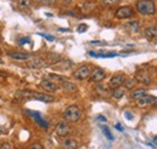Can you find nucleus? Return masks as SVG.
<instances>
[{"mask_svg":"<svg viewBox=\"0 0 157 149\" xmlns=\"http://www.w3.org/2000/svg\"><path fill=\"white\" fill-rule=\"evenodd\" d=\"M16 96H18L21 98H34V99H39L41 102H46V103H52V102H55V99H56L52 95L35 92V91H29V90L17 91V92H16Z\"/></svg>","mask_w":157,"mask_h":149,"instance_id":"f257e3e1","label":"nucleus"},{"mask_svg":"<svg viewBox=\"0 0 157 149\" xmlns=\"http://www.w3.org/2000/svg\"><path fill=\"white\" fill-rule=\"evenodd\" d=\"M136 9L143 16H152L156 12V5L154 0H138Z\"/></svg>","mask_w":157,"mask_h":149,"instance_id":"f03ea898","label":"nucleus"},{"mask_svg":"<svg viewBox=\"0 0 157 149\" xmlns=\"http://www.w3.org/2000/svg\"><path fill=\"white\" fill-rule=\"evenodd\" d=\"M80 118H81V111L75 104L69 106L64 112V119L67 123H76Z\"/></svg>","mask_w":157,"mask_h":149,"instance_id":"7ed1b4c3","label":"nucleus"},{"mask_svg":"<svg viewBox=\"0 0 157 149\" xmlns=\"http://www.w3.org/2000/svg\"><path fill=\"white\" fill-rule=\"evenodd\" d=\"M91 72H92V68L88 64H83V66H80L78 68H76L74 70L73 76L75 79H78V80H85V79H87L90 76Z\"/></svg>","mask_w":157,"mask_h":149,"instance_id":"20e7f679","label":"nucleus"},{"mask_svg":"<svg viewBox=\"0 0 157 149\" xmlns=\"http://www.w3.org/2000/svg\"><path fill=\"white\" fill-rule=\"evenodd\" d=\"M133 16H134V10H133L132 6H128V5L118 7L117 10H116V12H115V17L120 19L131 18Z\"/></svg>","mask_w":157,"mask_h":149,"instance_id":"39448f33","label":"nucleus"},{"mask_svg":"<svg viewBox=\"0 0 157 149\" xmlns=\"http://www.w3.org/2000/svg\"><path fill=\"white\" fill-rule=\"evenodd\" d=\"M137 101L138 107H147V106H152L156 104V97L155 96H150V95H144L140 98L136 99Z\"/></svg>","mask_w":157,"mask_h":149,"instance_id":"423d86ee","label":"nucleus"},{"mask_svg":"<svg viewBox=\"0 0 157 149\" xmlns=\"http://www.w3.org/2000/svg\"><path fill=\"white\" fill-rule=\"evenodd\" d=\"M47 63L41 59L39 57H34V58H30V59H27V67L30 68V69H41L44 67H46Z\"/></svg>","mask_w":157,"mask_h":149,"instance_id":"0eeeda50","label":"nucleus"},{"mask_svg":"<svg viewBox=\"0 0 157 149\" xmlns=\"http://www.w3.org/2000/svg\"><path fill=\"white\" fill-rule=\"evenodd\" d=\"M40 87L44 89V90L47 91V92H55V91L58 90V85H57L55 81L48 80V79L42 80V81L40 83Z\"/></svg>","mask_w":157,"mask_h":149,"instance_id":"6e6552de","label":"nucleus"},{"mask_svg":"<svg viewBox=\"0 0 157 149\" xmlns=\"http://www.w3.org/2000/svg\"><path fill=\"white\" fill-rule=\"evenodd\" d=\"M126 80V75L122 74V73H117L115 74L109 81V86L113 89V87H117V86H122V84L124 83Z\"/></svg>","mask_w":157,"mask_h":149,"instance_id":"1a4fd4ad","label":"nucleus"},{"mask_svg":"<svg viewBox=\"0 0 157 149\" xmlns=\"http://www.w3.org/2000/svg\"><path fill=\"white\" fill-rule=\"evenodd\" d=\"M90 76H91V80L93 83H100V81H103L105 79V72L103 69H100V68H94L91 72Z\"/></svg>","mask_w":157,"mask_h":149,"instance_id":"9d476101","label":"nucleus"},{"mask_svg":"<svg viewBox=\"0 0 157 149\" xmlns=\"http://www.w3.org/2000/svg\"><path fill=\"white\" fill-rule=\"evenodd\" d=\"M56 133L60 136V137H64V136H67L69 132H70V127H69V125H68V123L67 121H60L57 124V126H56Z\"/></svg>","mask_w":157,"mask_h":149,"instance_id":"9b49d317","label":"nucleus"},{"mask_svg":"<svg viewBox=\"0 0 157 149\" xmlns=\"http://www.w3.org/2000/svg\"><path fill=\"white\" fill-rule=\"evenodd\" d=\"M29 115H32V118L35 120V123L39 125L41 129H45V130H47L48 129V123L46 121V120H44L41 116H40L39 113H34V112H28Z\"/></svg>","mask_w":157,"mask_h":149,"instance_id":"f8f14e48","label":"nucleus"},{"mask_svg":"<svg viewBox=\"0 0 157 149\" xmlns=\"http://www.w3.org/2000/svg\"><path fill=\"white\" fill-rule=\"evenodd\" d=\"M60 86H62L63 90H65V91H68V92L73 93V92H76V91H78V86H76L75 84L70 83V81H67V80L60 81Z\"/></svg>","mask_w":157,"mask_h":149,"instance_id":"ddd939ff","label":"nucleus"},{"mask_svg":"<svg viewBox=\"0 0 157 149\" xmlns=\"http://www.w3.org/2000/svg\"><path fill=\"white\" fill-rule=\"evenodd\" d=\"M7 55L15 61H27L30 57L29 54H24V52H9Z\"/></svg>","mask_w":157,"mask_h":149,"instance_id":"4468645a","label":"nucleus"},{"mask_svg":"<svg viewBox=\"0 0 157 149\" xmlns=\"http://www.w3.org/2000/svg\"><path fill=\"white\" fill-rule=\"evenodd\" d=\"M62 147H63V149H78V143L74 138H68V139H65L63 142Z\"/></svg>","mask_w":157,"mask_h":149,"instance_id":"2eb2a0df","label":"nucleus"},{"mask_svg":"<svg viewBox=\"0 0 157 149\" xmlns=\"http://www.w3.org/2000/svg\"><path fill=\"white\" fill-rule=\"evenodd\" d=\"M124 93H126V89L117 86V87H114V90H113V97L115 99H121L124 96Z\"/></svg>","mask_w":157,"mask_h":149,"instance_id":"dca6fc26","label":"nucleus"},{"mask_svg":"<svg viewBox=\"0 0 157 149\" xmlns=\"http://www.w3.org/2000/svg\"><path fill=\"white\" fill-rule=\"evenodd\" d=\"M144 95H146V89H144V87L134 89V90L131 92V98H133V99H138V98H140V97H141V96H144Z\"/></svg>","mask_w":157,"mask_h":149,"instance_id":"f3484780","label":"nucleus"},{"mask_svg":"<svg viewBox=\"0 0 157 149\" xmlns=\"http://www.w3.org/2000/svg\"><path fill=\"white\" fill-rule=\"evenodd\" d=\"M126 28L131 32V33H138L139 32V22L137 21H132V22H128L127 24H126Z\"/></svg>","mask_w":157,"mask_h":149,"instance_id":"a211bd4d","label":"nucleus"},{"mask_svg":"<svg viewBox=\"0 0 157 149\" xmlns=\"http://www.w3.org/2000/svg\"><path fill=\"white\" fill-rule=\"evenodd\" d=\"M144 33H145V37L147 38V39H155L157 35L156 27H155V26H154V27H147Z\"/></svg>","mask_w":157,"mask_h":149,"instance_id":"6ab92c4d","label":"nucleus"},{"mask_svg":"<svg viewBox=\"0 0 157 149\" xmlns=\"http://www.w3.org/2000/svg\"><path fill=\"white\" fill-rule=\"evenodd\" d=\"M138 80L137 79H134V78H126V80H124V83H123V85H124V89H132V87H134L136 85H137Z\"/></svg>","mask_w":157,"mask_h":149,"instance_id":"aec40b11","label":"nucleus"},{"mask_svg":"<svg viewBox=\"0 0 157 149\" xmlns=\"http://www.w3.org/2000/svg\"><path fill=\"white\" fill-rule=\"evenodd\" d=\"M60 62V66H62V68L60 69H64V70H68V69H70V68H73L74 67V62H71L70 59H62V61H59Z\"/></svg>","mask_w":157,"mask_h":149,"instance_id":"412c9836","label":"nucleus"},{"mask_svg":"<svg viewBox=\"0 0 157 149\" xmlns=\"http://www.w3.org/2000/svg\"><path fill=\"white\" fill-rule=\"evenodd\" d=\"M101 131H103V133L105 135V137H106L108 139H110V141L114 139V137H113V135H111V132H110L108 126H101Z\"/></svg>","mask_w":157,"mask_h":149,"instance_id":"4be33fe9","label":"nucleus"},{"mask_svg":"<svg viewBox=\"0 0 157 149\" xmlns=\"http://www.w3.org/2000/svg\"><path fill=\"white\" fill-rule=\"evenodd\" d=\"M30 2H32V0H18V1H17V4H18V6H20L21 9L28 7V6L30 5Z\"/></svg>","mask_w":157,"mask_h":149,"instance_id":"5701e85b","label":"nucleus"},{"mask_svg":"<svg viewBox=\"0 0 157 149\" xmlns=\"http://www.w3.org/2000/svg\"><path fill=\"white\" fill-rule=\"evenodd\" d=\"M97 91L100 93V96H103V95H108V89H106L104 85H103V86H101V85H98V86H97Z\"/></svg>","mask_w":157,"mask_h":149,"instance_id":"b1692460","label":"nucleus"},{"mask_svg":"<svg viewBox=\"0 0 157 149\" xmlns=\"http://www.w3.org/2000/svg\"><path fill=\"white\" fill-rule=\"evenodd\" d=\"M36 2L39 4H46V5H51V4H55L57 0H35Z\"/></svg>","mask_w":157,"mask_h":149,"instance_id":"393cba45","label":"nucleus"},{"mask_svg":"<svg viewBox=\"0 0 157 149\" xmlns=\"http://www.w3.org/2000/svg\"><path fill=\"white\" fill-rule=\"evenodd\" d=\"M101 2L104 5H116L118 2V0H101Z\"/></svg>","mask_w":157,"mask_h":149,"instance_id":"a878e982","label":"nucleus"},{"mask_svg":"<svg viewBox=\"0 0 157 149\" xmlns=\"http://www.w3.org/2000/svg\"><path fill=\"white\" fill-rule=\"evenodd\" d=\"M87 28H88V26L87 24H80L78 28V33H83V32H86L87 30Z\"/></svg>","mask_w":157,"mask_h":149,"instance_id":"bb28decb","label":"nucleus"},{"mask_svg":"<svg viewBox=\"0 0 157 149\" xmlns=\"http://www.w3.org/2000/svg\"><path fill=\"white\" fill-rule=\"evenodd\" d=\"M0 149H12V146H11L9 142H4V143L0 146Z\"/></svg>","mask_w":157,"mask_h":149,"instance_id":"cd10ccee","label":"nucleus"},{"mask_svg":"<svg viewBox=\"0 0 157 149\" xmlns=\"http://www.w3.org/2000/svg\"><path fill=\"white\" fill-rule=\"evenodd\" d=\"M29 149H44V147L40 143H33V144H30Z\"/></svg>","mask_w":157,"mask_h":149,"instance_id":"c85d7f7f","label":"nucleus"},{"mask_svg":"<svg viewBox=\"0 0 157 149\" xmlns=\"http://www.w3.org/2000/svg\"><path fill=\"white\" fill-rule=\"evenodd\" d=\"M40 35H41V37H44V38H46V39H47V40H50V41H53V40H55V38L51 37V35H47V34H42V33H41Z\"/></svg>","mask_w":157,"mask_h":149,"instance_id":"c756f323","label":"nucleus"},{"mask_svg":"<svg viewBox=\"0 0 157 149\" xmlns=\"http://www.w3.org/2000/svg\"><path fill=\"white\" fill-rule=\"evenodd\" d=\"M22 39H23V40H20L21 45H22V44H24V42H28V41H29V40H28L29 38H22Z\"/></svg>","mask_w":157,"mask_h":149,"instance_id":"7c9ffc66","label":"nucleus"},{"mask_svg":"<svg viewBox=\"0 0 157 149\" xmlns=\"http://www.w3.org/2000/svg\"><path fill=\"white\" fill-rule=\"evenodd\" d=\"M126 118H127L128 120H131V119L133 118V115H131V113L129 112H126Z\"/></svg>","mask_w":157,"mask_h":149,"instance_id":"2f4dec72","label":"nucleus"},{"mask_svg":"<svg viewBox=\"0 0 157 149\" xmlns=\"http://www.w3.org/2000/svg\"><path fill=\"white\" fill-rule=\"evenodd\" d=\"M115 127H116L118 131H123V127L121 126V124H116V126H115Z\"/></svg>","mask_w":157,"mask_h":149,"instance_id":"473e14b6","label":"nucleus"},{"mask_svg":"<svg viewBox=\"0 0 157 149\" xmlns=\"http://www.w3.org/2000/svg\"><path fill=\"white\" fill-rule=\"evenodd\" d=\"M98 119H99V120H101V121H104V123H106V118H105V116H101V115H99Z\"/></svg>","mask_w":157,"mask_h":149,"instance_id":"72a5a7b5","label":"nucleus"},{"mask_svg":"<svg viewBox=\"0 0 157 149\" xmlns=\"http://www.w3.org/2000/svg\"><path fill=\"white\" fill-rule=\"evenodd\" d=\"M91 44H103L101 41H91Z\"/></svg>","mask_w":157,"mask_h":149,"instance_id":"f704fd0d","label":"nucleus"},{"mask_svg":"<svg viewBox=\"0 0 157 149\" xmlns=\"http://www.w3.org/2000/svg\"><path fill=\"white\" fill-rule=\"evenodd\" d=\"M0 64H4V61H2L1 58H0Z\"/></svg>","mask_w":157,"mask_h":149,"instance_id":"c9c22d12","label":"nucleus"}]
</instances>
